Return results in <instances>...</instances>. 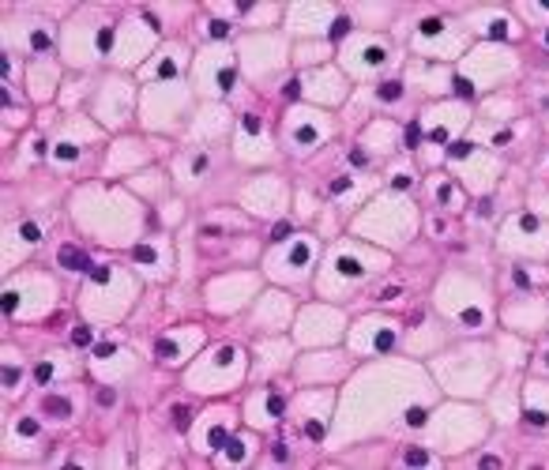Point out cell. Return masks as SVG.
<instances>
[{"label": "cell", "instance_id": "6da1fadb", "mask_svg": "<svg viewBox=\"0 0 549 470\" xmlns=\"http://www.w3.org/2000/svg\"><path fill=\"white\" fill-rule=\"evenodd\" d=\"M61 263L68 267V271H91V260H86V252H79V248H72V245H64L61 248Z\"/></svg>", "mask_w": 549, "mask_h": 470}, {"label": "cell", "instance_id": "7a4b0ae2", "mask_svg": "<svg viewBox=\"0 0 549 470\" xmlns=\"http://www.w3.org/2000/svg\"><path fill=\"white\" fill-rule=\"evenodd\" d=\"M188 421H192V406H173V429L177 433H185Z\"/></svg>", "mask_w": 549, "mask_h": 470}, {"label": "cell", "instance_id": "3957f363", "mask_svg": "<svg viewBox=\"0 0 549 470\" xmlns=\"http://www.w3.org/2000/svg\"><path fill=\"white\" fill-rule=\"evenodd\" d=\"M377 94H380V102H395V98H402V87H399L395 79H388V83H380Z\"/></svg>", "mask_w": 549, "mask_h": 470}, {"label": "cell", "instance_id": "277c9868", "mask_svg": "<svg viewBox=\"0 0 549 470\" xmlns=\"http://www.w3.org/2000/svg\"><path fill=\"white\" fill-rule=\"evenodd\" d=\"M451 87H455V94H459V98H474V83H470V79H463V75H455V79H451Z\"/></svg>", "mask_w": 549, "mask_h": 470}, {"label": "cell", "instance_id": "5b68a950", "mask_svg": "<svg viewBox=\"0 0 549 470\" xmlns=\"http://www.w3.org/2000/svg\"><path fill=\"white\" fill-rule=\"evenodd\" d=\"M346 34H350V19L339 15V19L331 23V42H339V38H346Z\"/></svg>", "mask_w": 549, "mask_h": 470}, {"label": "cell", "instance_id": "8992f818", "mask_svg": "<svg viewBox=\"0 0 549 470\" xmlns=\"http://www.w3.org/2000/svg\"><path fill=\"white\" fill-rule=\"evenodd\" d=\"M425 418H429V414H425V406H410V410H407V425H414V429L425 425Z\"/></svg>", "mask_w": 549, "mask_h": 470}, {"label": "cell", "instance_id": "52a82bcc", "mask_svg": "<svg viewBox=\"0 0 549 470\" xmlns=\"http://www.w3.org/2000/svg\"><path fill=\"white\" fill-rule=\"evenodd\" d=\"M335 267H339V271H342V275H350V279H354V275H361V263H358V260H354V256H342V260H339V263H335Z\"/></svg>", "mask_w": 549, "mask_h": 470}, {"label": "cell", "instance_id": "ba28073f", "mask_svg": "<svg viewBox=\"0 0 549 470\" xmlns=\"http://www.w3.org/2000/svg\"><path fill=\"white\" fill-rule=\"evenodd\" d=\"M42 410H45V414H64V418H68V410H72V406H68L64 399H45V406H42Z\"/></svg>", "mask_w": 549, "mask_h": 470}, {"label": "cell", "instance_id": "9c48e42d", "mask_svg": "<svg viewBox=\"0 0 549 470\" xmlns=\"http://www.w3.org/2000/svg\"><path fill=\"white\" fill-rule=\"evenodd\" d=\"M155 354H158L162 361H173V354H177V346H173L169 339H158V342H155Z\"/></svg>", "mask_w": 549, "mask_h": 470}, {"label": "cell", "instance_id": "30bf717a", "mask_svg": "<svg viewBox=\"0 0 549 470\" xmlns=\"http://www.w3.org/2000/svg\"><path fill=\"white\" fill-rule=\"evenodd\" d=\"M429 463V452H421V448H410L407 452V466H425Z\"/></svg>", "mask_w": 549, "mask_h": 470}, {"label": "cell", "instance_id": "8fae6325", "mask_svg": "<svg viewBox=\"0 0 549 470\" xmlns=\"http://www.w3.org/2000/svg\"><path fill=\"white\" fill-rule=\"evenodd\" d=\"M467 155H470V143H467V139H455V143L448 147V158H467Z\"/></svg>", "mask_w": 549, "mask_h": 470}, {"label": "cell", "instance_id": "7c38bea8", "mask_svg": "<svg viewBox=\"0 0 549 470\" xmlns=\"http://www.w3.org/2000/svg\"><path fill=\"white\" fill-rule=\"evenodd\" d=\"M0 309H4V316H12V312L19 309V293H12V290H8L4 297H0Z\"/></svg>", "mask_w": 549, "mask_h": 470}, {"label": "cell", "instance_id": "4fadbf2b", "mask_svg": "<svg viewBox=\"0 0 549 470\" xmlns=\"http://www.w3.org/2000/svg\"><path fill=\"white\" fill-rule=\"evenodd\" d=\"M282 410H286L282 395H267V414H271V418H282Z\"/></svg>", "mask_w": 549, "mask_h": 470}, {"label": "cell", "instance_id": "5bb4252c", "mask_svg": "<svg viewBox=\"0 0 549 470\" xmlns=\"http://www.w3.org/2000/svg\"><path fill=\"white\" fill-rule=\"evenodd\" d=\"M19 233H23V241H31V245L42 241V229H38L34 222H23V229H19Z\"/></svg>", "mask_w": 549, "mask_h": 470}, {"label": "cell", "instance_id": "9a60e30c", "mask_svg": "<svg viewBox=\"0 0 549 470\" xmlns=\"http://www.w3.org/2000/svg\"><path fill=\"white\" fill-rule=\"evenodd\" d=\"M489 38H493V42H504V38H508V23H504V19H497V23L489 26Z\"/></svg>", "mask_w": 549, "mask_h": 470}, {"label": "cell", "instance_id": "2e32d148", "mask_svg": "<svg viewBox=\"0 0 549 470\" xmlns=\"http://www.w3.org/2000/svg\"><path fill=\"white\" fill-rule=\"evenodd\" d=\"M305 260H309V245H294V252H290V263H294V267H301Z\"/></svg>", "mask_w": 549, "mask_h": 470}, {"label": "cell", "instance_id": "e0dca14e", "mask_svg": "<svg viewBox=\"0 0 549 470\" xmlns=\"http://www.w3.org/2000/svg\"><path fill=\"white\" fill-rule=\"evenodd\" d=\"M226 455L234 459V463H241V459H245V444H241V440H229V444H226Z\"/></svg>", "mask_w": 549, "mask_h": 470}, {"label": "cell", "instance_id": "ac0fdd59", "mask_svg": "<svg viewBox=\"0 0 549 470\" xmlns=\"http://www.w3.org/2000/svg\"><path fill=\"white\" fill-rule=\"evenodd\" d=\"M91 339H94V331H91V328H75V331H72V342H75V346H86Z\"/></svg>", "mask_w": 549, "mask_h": 470}, {"label": "cell", "instance_id": "d6986e66", "mask_svg": "<svg viewBox=\"0 0 549 470\" xmlns=\"http://www.w3.org/2000/svg\"><path fill=\"white\" fill-rule=\"evenodd\" d=\"M226 444H229L226 429H211V448H215V452H218V448H226Z\"/></svg>", "mask_w": 549, "mask_h": 470}, {"label": "cell", "instance_id": "ffe728a7", "mask_svg": "<svg viewBox=\"0 0 549 470\" xmlns=\"http://www.w3.org/2000/svg\"><path fill=\"white\" fill-rule=\"evenodd\" d=\"M395 346V331H380L377 335V350H391Z\"/></svg>", "mask_w": 549, "mask_h": 470}, {"label": "cell", "instance_id": "44dd1931", "mask_svg": "<svg viewBox=\"0 0 549 470\" xmlns=\"http://www.w3.org/2000/svg\"><path fill=\"white\" fill-rule=\"evenodd\" d=\"M234 87V68H222L218 72V91H229Z\"/></svg>", "mask_w": 549, "mask_h": 470}, {"label": "cell", "instance_id": "7402d4cb", "mask_svg": "<svg viewBox=\"0 0 549 470\" xmlns=\"http://www.w3.org/2000/svg\"><path fill=\"white\" fill-rule=\"evenodd\" d=\"M241 128H245L248 136H256V132H259V117H252V113H248V117H241Z\"/></svg>", "mask_w": 549, "mask_h": 470}, {"label": "cell", "instance_id": "603a6c76", "mask_svg": "<svg viewBox=\"0 0 549 470\" xmlns=\"http://www.w3.org/2000/svg\"><path fill=\"white\" fill-rule=\"evenodd\" d=\"M49 376H53V365H49V361H42V365L34 369V380H38V384H45Z\"/></svg>", "mask_w": 549, "mask_h": 470}, {"label": "cell", "instance_id": "cb8c5ba5", "mask_svg": "<svg viewBox=\"0 0 549 470\" xmlns=\"http://www.w3.org/2000/svg\"><path fill=\"white\" fill-rule=\"evenodd\" d=\"M282 94H286L290 102H297V98H301V83H297V79H290V83L282 87Z\"/></svg>", "mask_w": 549, "mask_h": 470}, {"label": "cell", "instance_id": "d4e9b609", "mask_svg": "<svg viewBox=\"0 0 549 470\" xmlns=\"http://www.w3.org/2000/svg\"><path fill=\"white\" fill-rule=\"evenodd\" d=\"M86 275H91L94 282H109V267H98V263H94V267H91V271H86Z\"/></svg>", "mask_w": 549, "mask_h": 470}, {"label": "cell", "instance_id": "484cf974", "mask_svg": "<svg viewBox=\"0 0 549 470\" xmlns=\"http://www.w3.org/2000/svg\"><path fill=\"white\" fill-rule=\"evenodd\" d=\"M31 45H34V49H49V34L34 31V34H31Z\"/></svg>", "mask_w": 549, "mask_h": 470}, {"label": "cell", "instance_id": "4316f807", "mask_svg": "<svg viewBox=\"0 0 549 470\" xmlns=\"http://www.w3.org/2000/svg\"><path fill=\"white\" fill-rule=\"evenodd\" d=\"M19 433H23V436H34V433H38V421H34V418H23V421H19Z\"/></svg>", "mask_w": 549, "mask_h": 470}, {"label": "cell", "instance_id": "83f0119b", "mask_svg": "<svg viewBox=\"0 0 549 470\" xmlns=\"http://www.w3.org/2000/svg\"><path fill=\"white\" fill-rule=\"evenodd\" d=\"M286 237H290V222H278L271 229V241H286Z\"/></svg>", "mask_w": 549, "mask_h": 470}, {"label": "cell", "instance_id": "f1b7e54d", "mask_svg": "<svg viewBox=\"0 0 549 470\" xmlns=\"http://www.w3.org/2000/svg\"><path fill=\"white\" fill-rule=\"evenodd\" d=\"M113 354H117L113 342H98V346H94V358H113Z\"/></svg>", "mask_w": 549, "mask_h": 470}, {"label": "cell", "instance_id": "f546056e", "mask_svg": "<svg viewBox=\"0 0 549 470\" xmlns=\"http://www.w3.org/2000/svg\"><path fill=\"white\" fill-rule=\"evenodd\" d=\"M527 421H531V425H538V429H542V425H549V418L542 414V410H527Z\"/></svg>", "mask_w": 549, "mask_h": 470}, {"label": "cell", "instance_id": "4dcf8cb0", "mask_svg": "<svg viewBox=\"0 0 549 470\" xmlns=\"http://www.w3.org/2000/svg\"><path fill=\"white\" fill-rule=\"evenodd\" d=\"M305 436H309V440H320V436H324V425H320V421H309V425H305Z\"/></svg>", "mask_w": 549, "mask_h": 470}, {"label": "cell", "instance_id": "1f68e13d", "mask_svg": "<svg viewBox=\"0 0 549 470\" xmlns=\"http://www.w3.org/2000/svg\"><path fill=\"white\" fill-rule=\"evenodd\" d=\"M463 324H467V328H478V324H481V312H478V309H467V312H463Z\"/></svg>", "mask_w": 549, "mask_h": 470}, {"label": "cell", "instance_id": "d6a6232c", "mask_svg": "<svg viewBox=\"0 0 549 470\" xmlns=\"http://www.w3.org/2000/svg\"><path fill=\"white\" fill-rule=\"evenodd\" d=\"M440 26H444L440 19H425V23H421V34H440Z\"/></svg>", "mask_w": 549, "mask_h": 470}, {"label": "cell", "instance_id": "836d02e7", "mask_svg": "<svg viewBox=\"0 0 549 470\" xmlns=\"http://www.w3.org/2000/svg\"><path fill=\"white\" fill-rule=\"evenodd\" d=\"M136 260H139V263H155V252H151L147 245H139V248H136Z\"/></svg>", "mask_w": 549, "mask_h": 470}, {"label": "cell", "instance_id": "e575fe53", "mask_svg": "<svg viewBox=\"0 0 549 470\" xmlns=\"http://www.w3.org/2000/svg\"><path fill=\"white\" fill-rule=\"evenodd\" d=\"M365 61H369V64H380V61H384V49H380V45H372V49H365Z\"/></svg>", "mask_w": 549, "mask_h": 470}, {"label": "cell", "instance_id": "d590c367", "mask_svg": "<svg viewBox=\"0 0 549 470\" xmlns=\"http://www.w3.org/2000/svg\"><path fill=\"white\" fill-rule=\"evenodd\" d=\"M207 31H211V38H226V34H229V26H226V23H218V19H215V23H211Z\"/></svg>", "mask_w": 549, "mask_h": 470}, {"label": "cell", "instance_id": "8d00e7d4", "mask_svg": "<svg viewBox=\"0 0 549 470\" xmlns=\"http://www.w3.org/2000/svg\"><path fill=\"white\" fill-rule=\"evenodd\" d=\"M297 143H316V128H297Z\"/></svg>", "mask_w": 549, "mask_h": 470}, {"label": "cell", "instance_id": "74e56055", "mask_svg": "<svg viewBox=\"0 0 549 470\" xmlns=\"http://www.w3.org/2000/svg\"><path fill=\"white\" fill-rule=\"evenodd\" d=\"M109 45H113V31H98V49L105 53Z\"/></svg>", "mask_w": 549, "mask_h": 470}, {"label": "cell", "instance_id": "f35d334b", "mask_svg": "<svg viewBox=\"0 0 549 470\" xmlns=\"http://www.w3.org/2000/svg\"><path fill=\"white\" fill-rule=\"evenodd\" d=\"M346 188H350V177H335V181H331V192H335V196H339V192H346Z\"/></svg>", "mask_w": 549, "mask_h": 470}, {"label": "cell", "instance_id": "ab89813d", "mask_svg": "<svg viewBox=\"0 0 549 470\" xmlns=\"http://www.w3.org/2000/svg\"><path fill=\"white\" fill-rule=\"evenodd\" d=\"M519 226H523L527 233H534V229H538V218H534V215H523V218H519Z\"/></svg>", "mask_w": 549, "mask_h": 470}, {"label": "cell", "instance_id": "60d3db41", "mask_svg": "<svg viewBox=\"0 0 549 470\" xmlns=\"http://www.w3.org/2000/svg\"><path fill=\"white\" fill-rule=\"evenodd\" d=\"M391 188H395V192H407V188H410V177H402V173L391 177Z\"/></svg>", "mask_w": 549, "mask_h": 470}, {"label": "cell", "instance_id": "b9f144b4", "mask_svg": "<svg viewBox=\"0 0 549 470\" xmlns=\"http://www.w3.org/2000/svg\"><path fill=\"white\" fill-rule=\"evenodd\" d=\"M19 384V369H4V388H15Z\"/></svg>", "mask_w": 549, "mask_h": 470}, {"label": "cell", "instance_id": "7bdbcfd3", "mask_svg": "<svg viewBox=\"0 0 549 470\" xmlns=\"http://www.w3.org/2000/svg\"><path fill=\"white\" fill-rule=\"evenodd\" d=\"M98 402H102V406H113V402H117V395L105 388V391H98Z\"/></svg>", "mask_w": 549, "mask_h": 470}, {"label": "cell", "instance_id": "ee69618b", "mask_svg": "<svg viewBox=\"0 0 549 470\" xmlns=\"http://www.w3.org/2000/svg\"><path fill=\"white\" fill-rule=\"evenodd\" d=\"M418 136H421V128H418V121H414L410 128H407V143H410V147H414V143H418Z\"/></svg>", "mask_w": 549, "mask_h": 470}, {"label": "cell", "instance_id": "f6af8a7d", "mask_svg": "<svg viewBox=\"0 0 549 470\" xmlns=\"http://www.w3.org/2000/svg\"><path fill=\"white\" fill-rule=\"evenodd\" d=\"M271 455L278 459V463H286V455H290V452H286V444H275V448H271Z\"/></svg>", "mask_w": 549, "mask_h": 470}, {"label": "cell", "instance_id": "bcb514c9", "mask_svg": "<svg viewBox=\"0 0 549 470\" xmlns=\"http://www.w3.org/2000/svg\"><path fill=\"white\" fill-rule=\"evenodd\" d=\"M350 162H354V166H365L369 158H365V151H350Z\"/></svg>", "mask_w": 549, "mask_h": 470}, {"label": "cell", "instance_id": "7dc6e473", "mask_svg": "<svg viewBox=\"0 0 549 470\" xmlns=\"http://www.w3.org/2000/svg\"><path fill=\"white\" fill-rule=\"evenodd\" d=\"M512 279H515V286H531V279H527V271H519V267H515V275H512Z\"/></svg>", "mask_w": 549, "mask_h": 470}, {"label": "cell", "instance_id": "c3c4849f", "mask_svg": "<svg viewBox=\"0 0 549 470\" xmlns=\"http://www.w3.org/2000/svg\"><path fill=\"white\" fill-rule=\"evenodd\" d=\"M173 72H177V68H173V61H166V64H162V68H158V75H162V79H169Z\"/></svg>", "mask_w": 549, "mask_h": 470}, {"label": "cell", "instance_id": "681fc988", "mask_svg": "<svg viewBox=\"0 0 549 470\" xmlns=\"http://www.w3.org/2000/svg\"><path fill=\"white\" fill-rule=\"evenodd\" d=\"M432 143H448V132L444 128H432Z\"/></svg>", "mask_w": 549, "mask_h": 470}, {"label": "cell", "instance_id": "f907efd6", "mask_svg": "<svg viewBox=\"0 0 549 470\" xmlns=\"http://www.w3.org/2000/svg\"><path fill=\"white\" fill-rule=\"evenodd\" d=\"M229 358H234V350H229V346L218 350V361H222V365H229Z\"/></svg>", "mask_w": 549, "mask_h": 470}, {"label": "cell", "instance_id": "816d5d0a", "mask_svg": "<svg viewBox=\"0 0 549 470\" xmlns=\"http://www.w3.org/2000/svg\"><path fill=\"white\" fill-rule=\"evenodd\" d=\"M545 45H549V31H545Z\"/></svg>", "mask_w": 549, "mask_h": 470}]
</instances>
